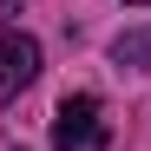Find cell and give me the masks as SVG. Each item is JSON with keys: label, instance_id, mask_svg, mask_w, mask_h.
Listing matches in <instances>:
<instances>
[{"label": "cell", "instance_id": "5", "mask_svg": "<svg viewBox=\"0 0 151 151\" xmlns=\"http://www.w3.org/2000/svg\"><path fill=\"white\" fill-rule=\"evenodd\" d=\"M125 7H151V0H125Z\"/></svg>", "mask_w": 151, "mask_h": 151}, {"label": "cell", "instance_id": "2", "mask_svg": "<svg viewBox=\"0 0 151 151\" xmlns=\"http://www.w3.org/2000/svg\"><path fill=\"white\" fill-rule=\"evenodd\" d=\"M33 79H40V40L20 33V27H7L0 33V105H13Z\"/></svg>", "mask_w": 151, "mask_h": 151}, {"label": "cell", "instance_id": "4", "mask_svg": "<svg viewBox=\"0 0 151 151\" xmlns=\"http://www.w3.org/2000/svg\"><path fill=\"white\" fill-rule=\"evenodd\" d=\"M13 20H20V0H0V33H7Z\"/></svg>", "mask_w": 151, "mask_h": 151}, {"label": "cell", "instance_id": "3", "mask_svg": "<svg viewBox=\"0 0 151 151\" xmlns=\"http://www.w3.org/2000/svg\"><path fill=\"white\" fill-rule=\"evenodd\" d=\"M112 59H118V66H132V72H145V66H151V27L118 33V40H112Z\"/></svg>", "mask_w": 151, "mask_h": 151}, {"label": "cell", "instance_id": "1", "mask_svg": "<svg viewBox=\"0 0 151 151\" xmlns=\"http://www.w3.org/2000/svg\"><path fill=\"white\" fill-rule=\"evenodd\" d=\"M53 145H59V151H92V145H105V105H99L92 92L59 99V112H53Z\"/></svg>", "mask_w": 151, "mask_h": 151}]
</instances>
